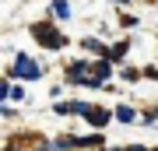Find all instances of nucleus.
I'll return each instance as SVG.
<instances>
[{
    "instance_id": "obj_6",
    "label": "nucleus",
    "mask_w": 158,
    "mask_h": 151,
    "mask_svg": "<svg viewBox=\"0 0 158 151\" xmlns=\"http://www.w3.org/2000/svg\"><path fill=\"white\" fill-rule=\"evenodd\" d=\"M113 4H127V0H113Z\"/></svg>"
},
{
    "instance_id": "obj_4",
    "label": "nucleus",
    "mask_w": 158,
    "mask_h": 151,
    "mask_svg": "<svg viewBox=\"0 0 158 151\" xmlns=\"http://www.w3.org/2000/svg\"><path fill=\"white\" fill-rule=\"evenodd\" d=\"M116 120H119V123H134V109H130V106H119L116 109Z\"/></svg>"
},
{
    "instance_id": "obj_1",
    "label": "nucleus",
    "mask_w": 158,
    "mask_h": 151,
    "mask_svg": "<svg viewBox=\"0 0 158 151\" xmlns=\"http://www.w3.org/2000/svg\"><path fill=\"white\" fill-rule=\"evenodd\" d=\"M14 74L18 78H39V63L28 60V56H18L14 60Z\"/></svg>"
},
{
    "instance_id": "obj_2",
    "label": "nucleus",
    "mask_w": 158,
    "mask_h": 151,
    "mask_svg": "<svg viewBox=\"0 0 158 151\" xmlns=\"http://www.w3.org/2000/svg\"><path fill=\"white\" fill-rule=\"evenodd\" d=\"M35 39H39L42 46H49V49H60V46H63V35L46 32V25H35Z\"/></svg>"
},
{
    "instance_id": "obj_5",
    "label": "nucleus",
    "mask_w": 158,
    "mask_h": 151,
    "mask_svg": "<svg viewBox=\"0 0 158 151\" xmlns=\"http://www.w3.org/2000/svg\"><path fill=\"white\" fill-rule=\"evenodd\" d=\"M53 14H56V18H67V14H70V7L63 4V0H53Z\"/></svg>"
},
{
    "instance_id": "obj_3",
    "label": "nucleus",
    "mask_w": 158,
    "mask_h": 151,
    "mask_svg": "<svg viewBox=\"0 0 158 151\" xmlns=\"http://www.w3.org/2000/svg\"><path fill=\"white\" fill-rule=\"evenodd\" d=\"M88 120H91V123H95V127H106V109H95V106H91V112H88Z\"/></svg>"
}]
</instances>
